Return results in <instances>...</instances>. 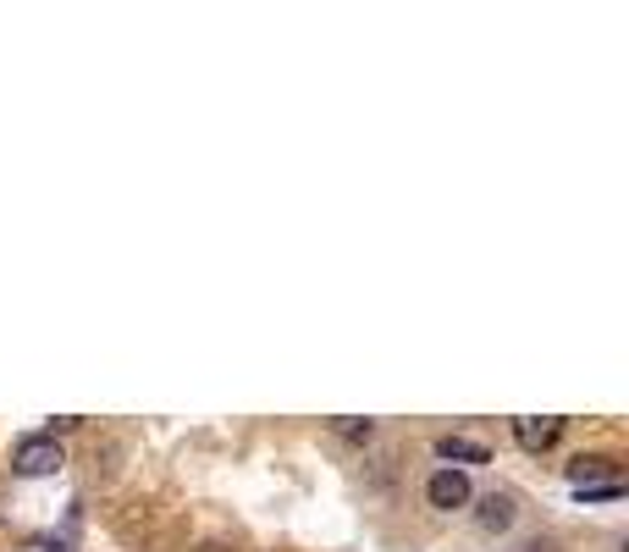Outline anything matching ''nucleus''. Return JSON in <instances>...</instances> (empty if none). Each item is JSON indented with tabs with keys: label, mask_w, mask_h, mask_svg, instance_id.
Returning a JSON list of instances; mask_svg holds the SVG:
<instances>
[{
	"label": "nucleus",
	"mask_w": 629,
	"mask_h": 552,
	"mask_svg": "<svg viewBox=\"0 0 629 552\" xmlns=\"http://www.w3.org/2000/svg\"><path fill=\"white\" fill-rule=\"evenodd\" d=\"M61 465H66V458H61V442H56V436H23V442H17V458H12L17 476H56Z\"/></svg>",
	"instance_id": "obj_1"
},
{
	"label": "nucleus",
	"mask_w": 629,
	"mask_h": 552,
	"mask_svg": "<svg viewBox=\"0 0 629 552\" xmlns=\"http://www.w3.org/2000/svg\"><path fill=\"white\" fill-rule=\"evenodd\" d=\"M425 503H431V508H447V514L464 508V503H470V476H464V470H436V476L425 481Z\"/></svg>",
	"instance_id": "obj_2"
},
{
	"label": "nucleus",
	"mask_w": 629,
	"mask_h": 552,
	"mask_svg": "<svg viewBox=\"0 0 629 552\" xmlns=\"http://www.w3.org/2000/svg\"><path fill=\"white\" fill-rule=\"evenodd\" d=\"M558 436H564V420H558V415H524V420H513V442L530 447V453H547Z\"/></svg>",
	"instance_id": "obj_3"
},
{
	"label": "nucleus",
	"mask_w": 629,
	"mask_h": 552,
	"mask_svg": "<svg viewBox=\"0 0 629 552\" xmlns=\"http://www.w3.org/2000/svg\"><path fill=\"white\" fill-rule=\"evenodd\" d=\"M436 453L447 458V465H486V458H492V453H486L481 442H470V436H441Z\"/></svg>",
	"instance_id": "obj_4"
},
{
	"label": "nucleus",
	"mask_w": 629,
	"mask_h": 552,
	"mask_svg": "<svg viewBox=\"0 0 629 552\" xmlns=\"http://www.w3.org/2000/svg\"><path fill=\"white\" fill-rule=\"evenodd\" d=\"M481 525H486V530H508V525H513V497H508V492L481 497Z\"/></svg>",
	"instance_id": "obj_5"
},
{
	"label": "nucleus",
	"mask_w": 629,
	"mask_h": 552,
	"mask_svg": "<svg viewBox=\"0 0 629 552\" xmlns=\"http://www.w3.org/2000/svg\"><path fill=\"white\" fill-rule=\"evenodd\" d=\"M602 476H613V458H574V465H569V481L585 492V487H596Z\"/></svg>",
	"instance_id": "obj_6"
},
{
	"label": "nucleus",
	"mask_w": 629,
	"mask_h": 552,
	"mask_svg": "<svg viewBox=\"0 0 629 552\" xmlns=\"http://www.w3.org/2000/svg\"><path fill=\"white\" fill-rule=\"evenodd\" d=\"M337 436H348V442H371V436H376V425H371V420L342 415V420H337Z\"/></svg>",
	"instance_id": "obj_7"
},
{
	"label": "nucleus",
	"mask_w": 629,
	"mask_h": 552,
	"mask_svg": "<svg viewBox=\"0 0 629 552\" xmlns=\"http://www.w3.org/2000/svg\"><path fill=\"white\" fill-rule=\"evenodd\" d=\"M607 497H624L618 481H602V487H585V503H607Z\"/></svg>",
	"instance_id": "obj_8"
},
{
	"label": "nucleus",
	"mask_w": 629,
	"mask_h": 552,
	"mask_svg": "<svg viewBox=\"0 0 629 552\" xmlns=\"http://www.w3.org/2000/svg\"><path fill=\"white\" fill-rule=\"evenodd\" d=\"M28 552H61V547H28Z\"/></svg>",
	"instance_id": "obj_9"
}]
</instances>
